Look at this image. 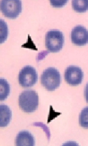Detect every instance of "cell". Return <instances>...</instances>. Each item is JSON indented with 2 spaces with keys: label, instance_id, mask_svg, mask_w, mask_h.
Returning <instances> with one entry per match:
<instances>
[{
  "label": "cell",
  "instance_id": "obj_14",
  "mask_svg": "<svg viewBox=\"0 0 88 146\" xmlns=\"http://www.w3.org/2000/svg\"><path fill=\"white\" fill-rule=\"evenodd\" d=\"M68 1L66 0H64V1H53V0H51L50 1V3L52 7H62L64 6L67 3Z\"/></svg>",
  "mask_w": 88,
  "mask_h": 146
},
{
  "label": "cell",
  "instance_id": "obj_15",
  "mask_svg": "<svg viewBox=\"0 0 88 146\" xmlns=\"http://www.w3.org/2000/svg\"><path fill=\"white\" fill-rule=\"evenodd\" d=\"M84 96H85V99L88 103V83L87 84L86 87H85V90H84Z\"/></svg>",
  "mask_w": 88,
  "mask_h": 146
},
{
  "label": "cell",
  "instance_id": "obj_6",
  "mask_svg": "<svg viewBox=\"0 0 88 146\" xmlns=\"http://www.w3.org/2000/svg\"><path fill=\"white\" fill-rule=\"evenodd\" d=\"M83 70L77 66H69L64 71V80L71 86H78L83 83Z\"/></svg>",
  "mask_w": 88,
  "mask_h": 146
},
{
  "label": "cell",
  "instance_id": "obj_5",
  "mask_svg": "<svg viewBox=\"0 0 88 146\" xmlns=\"http://www.w3.org/2000/svg\"><path fill=\"white\" fill-rule=\"evenodd\" d=\"M38 80L36 69L31 66H26L21 69L18 75V82L21 87L29 88L34 86Z\"/></svg>",
  "mask_w": 88,
  "mask_h": 146
},
{
  "label": "cell",
  "instance_id": "obj_2",
  "mask_svg": "<svg viewBox=\"0 0 88 146\" xmlns=\"http://www.w3.org/2000/svg\"><path fill=\"white\" fill-rule=\"evenodd\" d=\"M19 106L26 113L34 112L38 106V95L34 90L23 91L19 96Z\"/></svg>",
  "mask_w": 88,
  "mask_h": 146
},
{
  "label": "cell",
  "instance_id": "obj_8",
  "mask_svg": "<svg viewBox=\"0 0 88 146\" xmlns=\"http://www.w3.org/2000/svg\"><path fill=\"white\" fill-rule=\"evenodd\" d=\"M35 145V140L31 133L28 131H20L16 139V145L17 146H34Z\"/></svg>",
  "mask_w": 88,
  "mask_h": 146
},
{
  "label": "cell",
  "instance_id": "obj_13",
  "mask_svg": "<svg viewBox=\"0 0 88 146\" xmlns=\"http://www.w3.org/2000/svg\"><path fill=\"white\" fill-rule=\"evenodd\" d=\"M1 43H3L5 42L7 34H8V29H7V25L4 21L1 20Z\"/></svg>",
  "mask_w": 88,
  "mask_h": 146
},
{
  "label": "cell",
  "instance_id": "obj_1",
  "mask_svg": "<svg viewBox=\"0 0 88 146\" xmlns=\"http://www.w3.org/2000/svg\"><path fill=\"white\" fill-rule=\"evenodd\" d=\"M61 83L60 73L56 68H47L41 76V84L47 91H55L59 88Z\"/></svg>",
  "mask_w": 88,
  "mask_h": 146
},
{
  "label": "cell",
  "instance_id": "obj_7",
  "mask_svg": "<svg viewBox=\"0 0 88 146\" xmlns=\"http://www.w3.org/2000/svg\"><path fill=\"white\" fill-rule=\"evenodd\" d=\"M71 41L77 46H84L88 43V30L85 27L78 25L71 31Z\"/></svg>",
  "mask_w": 88,
  "mask_h": 146
},
{
  "label": "cell",
  "instance_id": "obj_9",
  "mask_svg": "<svg viewBox=\"0 0 88 146\" xmlns=\"http://www.w3.org/2000/svg\"><path fill=\"white\" fill-rule=\"evenodd\" d=\"M11 119V109L6 105H0V127H5L10 123Z\"/></svg>",
  "mask_w": 88,
  "mask_h": 146
},
{
  "label": "cell",
  "instance_id": "obj_4",
  "mask_svg": "<svg viewBox=\"0 0 88 146\" xmlns=\"http://www.w3.org/2000/svg\"><path fill=\"white\" fill-rule=\"evenodd\" d=\"M2 13L9 19H16L22 11L21 0H2L0 3Z\"/></svg>",
  "mask_w": 88,
  "mask_h": 146
},
{
  "label": "cell",
  "instance_id": "obj_3",
  "mask_svg": "<svg viewBox=\"0 0 88 146\" xmlns=\"http://www.w3.org/2000/svg\"><path fill=\"white\" fill-rule=\"evenodd\" d=\"M64 44V36L62 32L52 29L46 33L45 45L51 53H57L62 50Z\"/></svg>",
  "mask_w": 88,
  "mask_h": 146
},
{
  "label": "cell",
  "instance_id": "obj_10",
  "mask_svg": "<svg viewBox=\"0 0 88 146\" xmlns=\"http://www.w3.org/2000/svg\"><path fill=\"white\" fill-rule=\"evenodd\" d=\"M11 92V87L9 83L5 79H0V101L7 99Z\"/></svg>",
  "mask_w": 88,
  "mask_h": 146
},
{
  "label": "cell",
  "instance_id": "obj_11",
  "mask_svg": "<svg viewBox=\"0 0 88 146\" xmlns=\"http://www.w3.org/2000/svg\"><path fill=\"white\" fill-rule=\"evenodd\" d=\"M72 7L76 12H86L88 11V0H73Z\"/></svg>",
  "mask_w": 88,
  "mask_h": 146
},
{
  "label": "cell",
  "instance_id": "obj_12",
  "mask_svg": "<svg viewBox=\"0 0 88 146\" xmlns=\"http://www.w3.org/2000/svg\"><path fill=\"white\" fill-rule=\"evenodd\" d=\"M79 124L80 126L88 129V106L83 108L79 115Z\"/></svg>",
  "mask_w": 88,
  "mask_h": 146
}]
</instances>
